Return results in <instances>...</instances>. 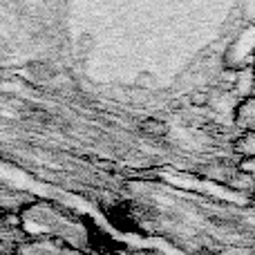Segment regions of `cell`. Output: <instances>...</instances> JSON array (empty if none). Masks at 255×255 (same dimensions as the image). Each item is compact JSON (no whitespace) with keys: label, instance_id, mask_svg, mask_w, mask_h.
<instances>
[{"label":"cell","instance_id":"cell-4","mask_svg":"<svg viewBox=\"0 0 255 255\" xmlns=\"http://www.w3.org/2000/svg\"><path fill=\"white\" fill-rule=\"evenodd\" d=\"M132 88L139 90V92H150V90L157 88V76L152 72H139L132 81Z\"/></svg>","mask_w":255,"mask_h":255},{"label":"cell","instance_id":"cell-6","mask_svg":"<svg viewBox=\"0 0 255 255\" xmlns=\"http://www.w3.org/2000/svg\"><path fill=\"white\" fill-rule=\"evenodd\" d=\"M235 150H238L240 154H244V157L255 159V132H249V134H244L242 139L235 143Z\"/></svg>","mask_w":255,"mask_h":255},{"label":"cell","instance_id":"cell-1","mask_svg":"<svg viewBox=\"0 0 255 255\" xmlns=\"http://www.w3.org/2000/svg\"><path fill=\"white\" fill-rule=\"evenodd\" d=\"M255 54V27H244L231 43L224 56V67L231 70H249Z\"/></svg>","mask_w":255,"mask_h":255},{"label":"cell","instance_id":"cell-9","mask_svg":"<svg viewBox=\"0 0 255 255\" xmlns=\"http://www.w3.org/2000/svg\"><path fill=\"white\" fill-rule=\"evenodd\" d=\"M251 70H253V76H255V54H253V63H251Z\"/></svg>","mask_w":255,"mask_h":255},{"label":"cell","instance_id":"cell-5","mask_svg":"<svg viewBox=\"0 0 255 255\" xmlns=\"http://www.w3.org/2000/svg\"><path fill=\"white\" fill-rule=\"evenodd\" d=\"M29 72L34 74V79H38V81H49V79H54V76H56V67H52L49 63H45V61L31 63Z\"/></svg>","mask_w":255,"mask_h":255},{"label":"cell","instance_id":"cell-8","mask_svg":"<svg viewBox=\"0 0 255 255\" xmlns=\"http://www.w3.org/2000/svg\"><path fill=\"white\" fill-rule=\"evenodd\" d=\"M79 54H81V58H85V56H90V52H92V47H94V38H92V34H83L79 38Z\"/></svg>","mask_w":255,"mask_h":255},{"label":"cell","instance_id":"cell-2","mask_svg":"<svg viewBox=\"0 0 255 255\" xmlns=\"http://www.w3.org/2000/svg\"><path fill=\"white\" fill-rule=\"evenodd\" d=\"M233 119H235V126H238L240 130H244V134L255 132V97L242 99V101L235 106Z\"/></svg>","mask_w":255,"mask_h":255},{"label":"cell","instance_id":"cell-7","mask_svg":"<svg viewBox=\"0 0 255 255\" xmlns=\"http://www.w3.org/2000/svg\"><path fill=\"white\" fill-rule=\"evenodd\" d=\"M211 99H213V94L208 90H193L188 94V103L193 108H208L211 106Z\"/></svg>","mask_w":255,"mask_h":255},{"label":"cell","instance_id":"cell-3","mask_svg":"<svg viewBox=\"0 0 255 255\" xmlns=\"http://www.w3.org/2000/svg\"><path fill=\"white\" fill-rule=\"evenodd\" d=\"M139 130H141V134L150 136V139H163L168 134V124L157 119V117H148V119H143L139 124Z\"/></svg>","mask_w":255,"mask_h":255}]
</instances>
